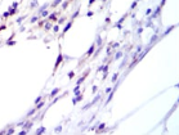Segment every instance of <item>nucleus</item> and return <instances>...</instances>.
<instances>
[{"label":"nucleus","mask_w":179,"mask_h":135,"mask_svg":"<svg viewBox=\"0 0 179 135\" xmlns=\"http://www.w3.org/2000/svg\"><path fill=\"white\" fill-rule=\"evenodd\" d=\"M40 12H41V14H43V17H47V16H48V12H47V10H40Z\"/></svg>","instance_id":"nucleus-7"},{"label":"nucleus","mask_w":179,"mask_h":135,"mask_svg":"<svg viewBox=\"0 0 179 135\" xmlns=\"http://www.w3.org/2000/svg\"><path fill=\"white\" fill-rule=\"evenodd\" d=\"M58 91H59V89H58V88H56V89H54L53 91L50 93V98H53L54 95H57V93H58Z\"/></svg>","instance_id":"nucleus-1"},{"label":"nucleus","mask_w":179,"mask_h":135,"mask_svg":"<svg viewBox=\"0 0 179 135\" xmlns=\"http://www.w3.org/2000/svg\"><path fill=\"white\" fill-rule=\"evenodd\" d=\"M84 79H85V76H84V77H80V79H79V81H77V85L82 84V81H84Z\"/></svg>","instance_id":"nucleus-6"},{"label":"nucleus","mask_w":179,"mask_h":135,"mask_svg":"<svg viewBox=\"0 0 179 135\" xmlns=\"http://www.w3.org/2000/svg\"><path fill=\"white\" fill-rule=\"evenodd\" d=\"M14 13H16V9H14V8H13V9L10 8V9H9V14H14Z\"/></svg>","instance_id":"nucleus-9"},{"label":"nucleus","mask_w":179,"mask_h":135,"mask_svg":"<svg viewBox=\"0 0 179 135\" xmlns=\"http://www.w3.org/2000/svg\"><path fill=\"white\" fill-rule=\"evenodd\" d=\"M61 62H62V54H59V55H58V59H57V63H56V67H57V66H58V65L61 63Z\"/></svg>","instance_id":"nucleus-3"},{"label":"nucleus","mask_w":179,"mask_h":135,"mask_svg":"<svg viewBox=\"0 0 179 135\" xmlns=\"http://www.w3.org/2000/svg\"><path fill=\"white\" fill-rule=\"evenodd\" d=\"M43 106H44V103H40V104H37V108H41Z\"/></svg>","instance_id":"nucleus-23"},{"label":"nucleus","mask_w":179,"mask_h":135,"mask_svg":"<svg viewBox=\"0 0 179 135\" xmlns=\"http://www.w3.org/2000/svg\"><path fill=\"white\" fill-rule=\"evenodd\" d=\"M49 19H52V21H56V14H50V16H49Z\"/></svg>","instance_id":"nucleus-10"},{"label":"nucleus","mask_w":179,"mask_h":135,"mask_svg":"<svg viewBox=\"0 0 179 135\" xmlns=\"http://www.w3.org/2000/svg\"><path fill=\"white\" fill-rule=\"evenodd\" d=\"M41 100V97H39V98H36V100H35V103H39Z\"/></svg>","instance_id":"nucleus-21"},{"label":"nucleus","mask_w":179,"mask_h":135,"mask_svg":"<svg viewBox=\"0 0 179 135\" xmlns=\"http://www.w3.org/2000/svg\"><path fill=\"white\" fill-rule=\"evenodd\" d=\"M70 27H71V22H70V23H67V26L65 27V30H63V32H66V31H67V30H68Z\"/></svg>","instance_id":"nucleus-8"},{"label":"nucleus","mask_w":179,"mask_h":135,"mask_svg":"<svg viewBox=\"0 0 179 135\" xmlns=\"http://www.w3.org/2000/svg\"><path fill=\"white\" fill-rule=\"evenodd\" d=\"M120 57H121V53H117V54H116V57H115V58H116V59H119Z\"/></svg>","instance_id":"nucleus-20"},{"label":"nucleus","mask_w":179,"mask_h":135,"mask_svg":"<svg viewBox=\"0 0 179 135\" xmlns=\"http://www.w3.org/2000/svg\"><path fill=\"white\" fill-rule=\"evenodd\" d=\"M135 5H137V2H134V3L132 4V7H130V8H132V9H134V8H135Z\"/></svg>","instance_id":"nucleus-19"},{"label":"nucleus","mask_w":179,"mask_h":135,"mask_svg":"<svg viewBox=\"0 0 179 135\" xmlns=\"http://www.w3.org/2000/svg\"><path fill=\"white\" fill-rule=\"evenodd\" d=\"M36 5H37V2H36V0H34V2L31 3V7H36Z\"/></svg>","instance_id":"nucleus-13"},{"label":"nucleus","mask_w":179,"mask_h":135,"mask_svg":"<svg viewBox=\"0 0 179 135\" xmlns=\"http://www.w3.org/2000/svg\"><path fill=\"white\" fill-rule=\"evenodd\" d=\"M30 126H31V122H27L26 125H25V128H26V129H27V128H30Z\"/></svg>","instance_id":"nucleus-18"},{"label":"nucleus","mask_w":179,"mask_h":135,"mask_svg":"<svg viewBox=\"0 0 179 135\" xmlns=\"http://www.w3.org/2000/svg\"><path fill=\"white\" fill-rule=\"evenodd\" d=\"M159 13H160V8H157V9H156V12L151 16V18H156V16H159Z\"/></svg>","instance_id":"nucleus-2"},{"label":"nucleus","mask_w":179,"mask_h":135,"mask_svg":"<svg viewBox=\"0 0 179 135\" xmlns=\"http://www.w3.org/2000/svg\"><path fill=\"white\" fill-rule=\"evenodd\" d=\"M151 13H152V9H148V10H147V12H146V14H147V16H150Z\"/></svg>","instance_id":"nucleus-16"},{"label":"nucleus","mask_w":179,"mask_h":135,"mask_svg":"<svg viewBox=\"0 0 179 135\" xmlns=\"http://www.w3.org/2000/svg\"><path fill=\"white\" fill-rule=\"evenodd\" d=\"M156 39H157V36H156V35H155V36H152V39H151V43H153V41H155Z\"/></svg>","instance_id":"nucleus-17"},{"label":"nucleus","mask_w":179,"mask_h":135,"mask_svg":"<svg viewBox=\"0 0 179 135\" xmlns=\"http://www.w3.org/2000/svg\"><path fill=\"white\" fill-rule=\"evenodd\" d=\"M165 4V0H162V2H161V5H164Z\"/></svg>","instance_id":"nucleus-25"},{"label":"nucleus","mask_w":179,"mask_h":135,"mask_svg":"<svg viewBox=\"0 0 179 135\" xmlns=\"http://www.w3.org/2000/svg\"><path fill=\"white\" fill-rule=\"evenodd\" d=\"M93 50H94V45L90 46V49H89V51H88V55H90V54L93 53Z\"/></svg>","instance_id":"nucleus-5"},{"label":"nucleus","mask_w":179,"mask_h":135,"mask_svg":"<svg viewBox=\"0 0 179 135\" xmlns=\"http://www.w3.org/2000/svg\"><path fill=\"white\" fill-rule=\"evenodd\" d=\"M59 3H61V0H56V2H54L53 4H52V5H53V7H57V5L59 4Z\"/></svg>","instance_id":"nucleus-11"},{"label":"nucleus","mask_w":179,"mask_h":135,"mask_svg":"<svg viewBox=\"0 0 179 135\" xmlns=\"http://www.w3.org/2000/svg\"><path fill=\"white\" fill-rule=\"evenodd\" d=\"M72 76H73V72H70V74H68V77H70V79H71V77H72Z\"/></svg>","instance_id":"nucleus-24"},{"label":"nucleus","mask_w":179,"mask_h":135,"mask_svg":"<svg viewBox=\"0 0 179 135\" xmlns=\"http://www.w3.org/2000/svg\"><path fill=\"white\" fill-rule=\"evenodd\" d=\"M44 131H45V128H39L37 131H36V134H41V133H44Z\"/></svg>","instance_id":"nucleus-4"},{"label":"nucleus","mask_w":179,"mask_h":135,"mask_svg":"<svg viewBox=\"0 0 179 135\" xmlns=\"http://www.w3.org/2000/svg\"><path fill=\"white\" fill-rule=\"evenodd\" d=\"M34 112H35V111H34V109H32V111H30V112H28V113H27V115H28V116H31V115H32V113H34Z\"/></svg>","instance_id":"nucleus-22"},{"label":"nucleus","mask_w":179,"mask_h":135,"mask_svg":"<svg viewBox=\"0 0 179 135\" xmlns=\"http://www.w3.org/2000/svg\"><path fill=\"white\" fill-rule=\"evenodd\" d=\"M45 28H47V30H50V28H52V25H50V23H47V25H45Z\"/></svg>","instance_id":"nucleus-14"},{"label":"nucleus","mask_w":179,"mask_h":135,"mask_svg":"<svg viewBox=\"0 0 179 135\" xmlns=\"http://www.w3.org/2000/svg\"><path fill=\"white\" fill-rule=\"evenodd\" d=\"M107 70H108V67L106 66V67H104V77H106V76H107Z\"/></svg>","instance_id":"nucleus-15"},{"label":"nucleus","mask_w":179,"mask_h":135,"mask_svg":"<svg viewBox=\"0 0 179 135\" xmlns=\"http://www.w3.org/2000/svg\"><path fill=\"white\" fill-rule=\"evenodd\" d=\"M117 76H119L117 74H115V75L112 76V81H116V79H117Z\"/></svg>","instance_id":"nucleus-12"}]
</instances>
